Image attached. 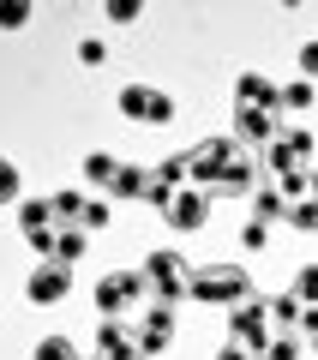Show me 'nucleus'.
I'll return each mask as SVG.
<instances>
[{
    "mask_svg": "<svg viewBox=\"0 0 318 360\" xmlns=\"http://www.w3.org/2000/svg\"><path fill=\"white\" fill-rule=\"evenodd\" d=\"M102 54H108V49H102V42H96V37H90V42H78V60H90V66H96V60H102Z\"/></svg>",
    "mask_w": 318,
    "mask_h": 360,
    "instance_id": "obj_17",
    "label": "nucleus"
},
{
    "mask_svg": "<svg viewBox=\"0 0 318 360\" xmlns=\"http://www.w3.org/2000/svg\"><path fill=\"white\" fill-rule=\"evenodd\" d=\"M306 103H312V84H288L282 90V108H306Z\"/></svg>",
    "mask_w": 318,
    "mask_h": 360,
    "instance_id": "obj_13",
    "label": "nucleus"
},
{
    "mask_svg": "<svg viewBox=\"0 0 318 360\" xmlns=\"http://www.w3.org/2000/svg\"><path fill=\"white\" fill-rule=\"evenodd\" d=\"M300 72L318 78V42H306V49H300Z\"/></svg>",
    "mask_w": 318,
    "mask_h": 360,
    "instance_id": "obj_16",
    "label": "nucleus"
},
{
    "mask_svg": "<svg viewBox=\"0 0 318 360\" xmlns=\"http://www.w3.org/2000/svg\"><path fill=\"white\" fill-rule=\"evenodd\" d=\"M13 198H18V168L0 156V205H13Z\"/></svg>",
    "mask_w": 318,
    "mask_h": 360,
    "instance_id": "obj_12",
    "label": "nucleus"
},
{
    "mask_svg": "<svg viewBox=\"0 0 318 360\" xmlns=\"http://www.w3.org/2000/svg\"><path fill=\"white\" fill-rule=\"evenodd\" d=\"M66 288H72V270H66V264H42L37 276H30V300H42V307H49V300H61Z\"/></svg>",
    "mask_w": 318,
    "mask_h": 360,
    "instance_id": "obj_3",
    "label": "nucleus"
},
{
    "mask_svg": "<svg viewBox=\"0 0 318 360\" xmlns=\"http://www.w3.org/2000/svg\"><path fill=\"white\" fill-rule=\"evenodd\" d=\"M168 222H174V229H198V222H204V198H198V193L168 198Z\"/></svg>",
    "mask_w": 318,
    "mask_h": 360,
    "instance_id": "obj_5",
    "label": "nucleus"
},
{
    "mask_svg": "<svg viewBox=\"0 0 318 360\" xmlns=\"http://www.w3.org/2000/svg\"><path fill=\"white\" fill-rule=\"evenodd\" d=\"M37 360H78V348L66 336H49V342H37Z\"/></svg>",
    "mask_w": 318,
    "mask_h": 360,
    "instance_id": "obj_9",
    "label": "nucleus"
},
{
    "mask_svg": "<svg viewBox=\"0 0 318 360\" xmlns=\"http://www.w3.org/2000/svg\"><path fill=\"white\" fill-rule=\"evenodd\" d=\"M108 18H120V25H132V18H139V0H108Z\"/></svg>",
    "mask_w": 318,
    "mask_h": 360,
    "instance_id": "obj_15",
    "label": "nucleus"
},
{
    "mask_svg": "<svg viewBox=\"0 0 318 360\" xmlns=\"http://www.w3.org/2000/svg\"><path fill=\"white\" fill-rule=\"evenodd\" d=\"M151 283L163 288V295H174V283H180V258L174 252H156L151 258Z\"/></svg>",
    "mask_w": 318,
    "mask_h": 360,
    "instance_id": "obj_6",
    "label": "nucleus"
},
{
    "mask_svg": "<svg viewBox=\"0 0 318 360\" xmlns=\"http://www.w3.org/2000/svg\"><path fill=\"white\" fill-rule=\"evenodd\" d=\"M25 18H30V6H25V0H0V30H18Z\"/></svg>",
    "mask_w": 318,
    "mask_h": 360,
    "instance_id": "obj_11",
    "label": "nucleus"
},
{
    "mask_svg": "<svg viewBox=\"0 0 318 360\" xmlns=\"http://www.w3.org/2000/svg\"><path fill=\"white\" fill-rule=\"evenodd\" d=\"M120 108H127L132 120H144V127H168V120H174V103H168L163 90H151V84H127L120 90Z\"/></svg>",
    "mask_w": 318,
    "mask_h": 360,
    "instance_id": "obj_1",
    "label": "nucleus"
},
{
    "mask_svg": "<svg viewBox=\"0 0 318 360\" xmlns=\"http://www.w3.org/2000/svg\"><path fill=\"white\" fill-rule=\"evenodd\" d=\"M78 222H84V229H102V222H108V205H102V198H90V205H84V217H78Z\"/></svg>",
    "mask_w": 318,
    "mask_h": 360,
    "instance_id": "obj_14",
    "label": "nucleus"
},
{
    "mask_svg": "<svg viewBox=\"0 0 318 360\" xmlns=\"http://www.w3.org/2000/svg\"><path fill=\"white\" fill-rule=\"evenodd\" d=\"M294 222H300V229H318V205H300V210H294Z\"/></svg>",
    "mask_w": 318,
    "mask_h": 360,
    "instance_id": "obj_18",
    "label": "nucleus"
},
{
    "mask_svg": "<svg viewBox=\"0 0 318 360\" xmlns=\"http://www.w3.org/2000/svg\"><path fill=\"white\" fill-rule=\"evenodd\" d=\"M204 162H217V168H204L217 186H229V193H246V162H241V150H222V144H210V150H204Z\"/></svg>",
    "mask_w": 318,
    "mask_h": 360,
    "instance_id": "obj_2",
    "label": "nucleus"
},
{
    "mask_svg": "<svg viewBox=\"0 0 318 360\" xmlns=\"http://www.w3.org/2000/svg\"><path fill=\"white\" fill-rule=\"evenodd\" d=\"M84 174L96 180V186H115V174H120V162H115V156H90V162H84Z\"/></svg>",
    "mask_w": 318,
    "mask_h": 360,
    "instance_id": "obj_8",
    "label": "nucleus"
},
{
    "mask_svg": "<svg viewBox=\"0 0 318 360\" xmlns=\"http://www.w3.org/2000/svg\"><path fill=\"white\" fill-rule=\"evenodd\" d=\"M241 132H246V139H265V132H270V115H265V108H241Z\"/></svg>",
    "mask_w": 318,
    "mask_h": 360,
    "instance_id": "obj_10",
    "label": "nucleus"
},
{
    "mask_svg": "<svg viewBox=\"0 0 318 360\" xmlns=\"http://www.w3.org/2000/svg\"><path fill=\"white\" fill-rule=\"evenodd\" d=\"M192 288H198V300H229V295H246V276L229 270V276H204V283H192Z\"/></svg>",
    "mask_w": 318,
    "mask_h": 360,
    "instance_id": "obj_4",
    "label": "nucleus"
},
{
    "mask_svg": "<svg viewBox=\"0 0 318 360\" xmlns=\"http://www.w3.org/2000/svg\"><path fill=\"white\" fill-rule=\"evenodd\" d=\"M217 360H246V354H241V348H222V354H217Z\"/></svg>",
    "mask_w": 318,
    "mask_h": 360,
    "instance_id": "obj_19",
    "label": "nucleus"
},
{
    "mask_svg": "<svg viewBox=\"0 0 318 360\" xmlns=\"http://www.w3.org/2000/svg\"><path fill=\"white\" fill-rule=\"evenodd\" d=\"M241 103H246V108H253V103H276V84L246 72V78H241Z\"/></svg>",
    "mask_w": 318,
    "mask_h": 360,
    "instance_id": "obj_7",
    "label": "nucleus"
}]
</instances>
